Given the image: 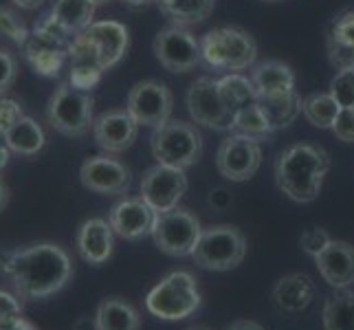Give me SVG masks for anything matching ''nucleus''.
Masks as SVG:
<instances>
[{
    "label": "nucleus",
    "instance_id": "28",
    "mask_svg": "<svg viewBox=\"0 0 354 330\" xmlns=\"http://www.w3.org/2000/svg\"><path fill=\"white\" fill-rule=\"evenodd\" d=\"M301 113L308 119V124L315 128H330L335 126V121L341 113V106L330 93H315L308 95L306 100H301Z\"/></svg>",
    "mask_w": 354,
    "mask_h": 330
},
{
    "label": "nucleus",
    "instance_id": "25",
    "mask_svg": "<svg viewBox=\"0 0 354 330\" xmlns=\"http://www.w3.org/2000/svg\"><path fill=\"white\" fill-rule=\"evenodd\" d=\"M48 14L62 24L71 35H77L95 22V5L91 0H53Z\"/></svg>",
    "mask_w": 354,
    "mask_h": 330
},
{
    "label": "nucleus",
    "instance_id": "29",
    "mask_svg": "<svg viewBox=\"0 0 354 330\" xmlns=\"http://www.w3.org/2000/svg\"><path fill=\"white\" fill-rule=\"evenodd\" d=\"M24 59L42 77H57L62 71L68 51L59 46H22Z\"/></svg>",
    "mask_w": 354,
    "mask_h": 330
},
{
    "label": "nucleus",
    "instance_id": "43",
    "mask_svg": "<svg viewBox=\"0 0 354 330\" xmlns=\"http://www.w3.org/2000/svg\"><path fill=\"white\" fill-rule=\"evenodd\" d=\"M71 330H100V326H97L95 317H77Z\"/></svg>",
    "mask_w": 354,
    "mask_h": 330
},
{
    "label": "nucleus",
    "instance_id": "35",
    "mask_svg": "<svg viewBox=\"0 0 354 330\" xmlns=\"http://www.w3.org/2000/svg\"><path fill=\"white\" fill-rule=\"evenodd\" d=\"M330 234H328L326 229H322V227H310V229H306L301 234V238H299V244H301V249L306 251L308 255H315L317 253H322L328 244H330Z\"/></svg>",
    "mask_w": 354,
    "mask_h": 330
},
{
    "label": "nucleus",
    "instance_id": "50",
    "mask_svg": "<svg viewBox=\"0 0 354 330\" xmlns=\"http://www.w3.org/2000/svg\"><path fill=\"white\" fill-rule=\"evenodd\" d=\"M91 3H93L95 7H100V5H106V3H111V0H91Z\"/></svg>",
    "mask_w": 354,
    "mask_h": 330
},
{
    "label": "nucleus",
    "instance_id": "40",
    "mask_svg": "<svg viewBox=\"0 0 354 330\" xmlns=\"http://www.w3.org/2000/svg\"><path fill=\"white\" fill-rule=\"evenodd\" d=\"M333 132L339 141L354 143V108H341V113L333 126Z\"/></svg>",
    "mask_w": 354,
    "mask_h": 330
},
{
    "label": "nucleus",
    "instance_id": "42",
    "mask_svg": "<svg viewBox=\"0 0 354 330\" xmlns=\"http://www.w3.org/2000/svg\"><path fill=\"white\" fill-rule=\"evenodd\" d=\"M0 330H38V328L24 320L22 315H18V317H0Z\"/></svg>",
    "mask_w": 354,
    "mask_h": 330
},
{
    "label": "nucleus",
    "instance_id": "46",
    "mask_svg": "<svg viewBox=\"0 0 354 330\" xmlns=\"http://www.w3.org/2000/svg\"><path fill=\"white\" fill-rule=\"evenodd\" d=\"M16 7H20V9H24V11H33V9H38V7H42V3L44 0H11Z\"/></svg>",
    "mask_w": 354,
    "mask_h": 330
},
{
    "label": "nucleus",
    "instance_id": "39",
    "mask_svg": "<svg viewBox=\"0 0 354 330\" xmlns=\"http://www.w3.org/2000/svg\"><path fill=\"white\" fill-rule=\"evenodd\" d=\"M20 117H22V106L16 100L0 97V139L5 137V132L14 126Z\"/></svg>",
    "mask_w": 354,
    "mask_h": 330
},
{
    "label": "nucleus",
    "instance_id": "41",
    "mask_svg": "<svg viewBox=\"0 0 354 330\" xmlns=\"http://www.w3.org/2000/svg\"><path fill=\"white\" fill-rule=\"evenodd\" d=\"M22 315V302L16 293L0 291V317H18Z\"/></svg>",
    "mask_w": 354,
    "mask_h": 330
},
{
    "label": "nucleus",
    "instance_id": "37",
    "mask_svg": "<svg viewBox=\"0 0 354 330\" xmlns=\"http://www.w3.org/2000/svg\"><path fill=\"white\" fill-rule=\"evenodd\" d=\"M328 35H330L333 40L354 48V11H346V14H341L335 20L333 29Z\"/></svg>",
    "mask_w": 354,
    "mask_h": 330
},
{
    "label": "nucleus",
    "instance_id": "1",
    "mask_svg": "<svg viewBox=\"0 0 354 330\" xmlns=\"http://www.w3.org/2000/svg\"><path fill=\"white\" fill-rule=\"evenodd\" d=\"M3 273L20 300L38 302L62 291L73 277V262L64 247L55 242H35L24 249L0 255Z\"/></svg>",
    "mask_w": 354,
    "mask_h": 330
},
{
    "label": "nucleus",
    "instance_id": "33",
    "mask_svg": "<svg viewBox=\"0 0 354 330\" xmlns=\"http://www.w3.org/2000/svg\"><path fill=\"white\" fill-rule=\"evenodd\" d=\"M0 35L22 46L29 38V29H27V24L14 14V11L0 7Z\"/></svg>",
    "mask_w": 354,
    "mask_h": 330
},
{
    "label": "nucleus",
    "instance_id": "19",
    "mask_svg": "<svg viewBox=\"0 0 354 330\" xmlns=\"http://www.w3.org/2000/svg\"><path fill=\"white\" fill-rule=\"evenodd\" d=\"M317 271L335 288H346L354 282V247L344 240H330V244L315 255Z\"/></svg>",
    "mask_w": 354,
    "mask_h": 330
},
{
    "label": "nucleus",
    "instance_id": "51",
    "mask_svg": "<svg viewBox=\"0 0 354 330\" xmlns=\"http://www.w3.org/2000/svg\"><path fill=\"white\" fill-rule=\"evenodd\" d=\"M264 3H279V0H264Z\"/></svg>",
    "mask_w": 354,
    "mask_h": 330
},
{
    "label": "nucleus",
    "instance_id": "18",
    "mask_svg": "<svg viewBox=\"0 0 354 330\" xmlns=\"http://www.w3.org/2000/svg\"><path fill=\"white\" fill-rule=\"evenodd\" d=\"M82 35L93 44L97 55H100V62H102L104 71L119 64L121 57H124L128 51V44H130V35H128L126 24H121L117 20L93 22L86 31H82Z\"/></svg>",
    "mask_w": 354,
    "mask_h": 330
},
{
    "label": "nucleus",
    "instance_id": "38",
    "mask_svg": "<svg viewBox=\"0 0 354 330\" xmlns=\"http://www.w3.org/2000/svg\"><path fill=\"white\" fill-rule=\"evenodd\" d=\"M326 46H328V57H330L333 66H337V68L354 66V48L352 46H346V44L333 40L330 35H328Z\"/></svg>",
    "mask_w": 354,
    "mask_h": 330
},
{
    "label": "nucleus",
    "instance_id": "45",
    "mask_svg": "<svg viewBox=\"0 0 354 330\" xmlns=\"http://www.w3.org/2000/svg\"><path fill=\"white\" fill-rule=\"evenodd\" d=\"M209 203H212L214 207H225V205L229 203L227 192H225V190H216V192H212V199H209Z\"/></svg>",
    "mask_w": 354,
    "mask_h": 330
},
{
    "label": "nucleus",
    "instance_id": "21",
    "mask_svg": "<svg viewBox=\"0 0 354 330\" xmlns=\"http://www.w3.org/2000/svg\"><path fill=\"white\" fill-rule=\"evenodd\" d=\"M251 82L258 95H282L295 91V73L279 59H264L251 71Z\"/></svg>",
    "mask_w": 354,
    "mask_h": 330
},
{
    "label": "nucleus",
    "instance_id": "11",
    "mask_svg": "<svg viewBox=\"0 0 354 330\" xmlns=\"http://www.w3.org/2000/svg\"><path fill=\"white\" fill-rule=\"evenodd\" d=\"M262 165V148L247 134H231L216 152V169L231 183H244L255 176Z\"/></svg>",
    "mask_w": 354,
    "mask_h": 330
},
{
    "label": "nucleus",
    "instance_id": "22",
    "mask_svg": "<svg viewBox=\"0 0 354 330\" xmlns=\"http://www.w3.org/2000/svg\"><path fill=\"white\" fill-rule=\"evenodd\" d=\"M3 143L14 154L35 156V154H38L44 148L46 134H44V130H42V126L38 124V121L27 117V115H22L16 121V124L5 132Z\"/></svg>",
    "mask_w": 354,
    "mask_h": 330
},
{
    "label": "nucleus",
    "instance_id": "16",
    "mask_svg": "<svg viewBox=\"0 0 354 330\" xmlns=\"http://www.w3.org/2000/svg\"><path fill=\"white\" fill-rule=\"evenodd\" d=\"M154 220L156 212L143 199L119 201L108 214V223L113 231L124 240H141L145 236H152Z\"/></svg>",
    "mask_w": 354,
    "mask_h": 330
},
{
    "label": "nucleus",
    "instance_id": "4",
    "mask_svg": "<svg viewBox=\"0 0 354 330\" xmlns=\"http://www.w3.org/2000/svg\"><path fill=\"white\" fill-rule=\"evenodd\" d=\"M201 57L216 71H242L255 62L258 44L240 27H216L203 35Z\"/></svg>",
    "mask_w": 354,
    "mask_h": 330
},
{
    "label": "nucleus",
    "instance_id": "30",
    "mask_svg": "<svg viewBox=\"0 0 354 330\" xmlns=\"http://www.w3.org/2000/svg\"><path fill=\"white\" fill-rule=\"evenodd\" d=\"M231 130H236L238 134H247V137H251L255 141H264L275 132L271 128V124H268V119L264 117V113L260 110L258 102L247 104L236 110Z\"/></svg>",
    "mask_w": 354,
    "mask_h": 330
},
{
    "label": "nucleus",
    "instance_id": "48",
    "mask_svg": "<svg viewBox=\"0 0 354 330\" xmlns=\"http://www.w3.org/2000/svg\"><path fill=\"white\" fill-rule=\"evenodd\" d=\"M9 156H11V150L7 148L5 143H0V172L7 167V163H9Z\"/></svg>",
    "mask_w": 354,
    "mask_h": 330
},
{
    "label": "nucleus",
    "instance_id": "17",
    "mask_svg": "<svg viewBox=\"0 0 354 330\" xmlns=\"http://www.w3.org/2000/svg\"><path fill=\"white\" fill-rule=\"evenodd\" d=\"M75 249L80 258L91 266H102L111 260L115 249V231L104 218L84 220L75 236Z\"/></svg>",
    "mask_w": 354,
    "mask_h": 330
},
{
    "label": "nucleus",
    "instance_id": "32",
    "mask_svg": "<svg viewBox=\"0 0 354 330\" xmlns=\"http://www.w3.org/2000/svg\"><path fill=\"white\" fill-rule=\"evenodd\" d=\"M330 95L341 108H354V66L337 71L330 82Z\"/></svg>",
    "mask_w": 354,
    "mask_h": 330
},
{
    "label": "nucleus",
    "instance_id": "7",
    "mask_svg": "<svg viewBox=\"0 0 354 330\" xmlns=\"http://www.w3.org/2000/svg\"><path fill=\"white\" fill-rule=\"evenodd\" d=\"M247 255V238L231 225H216L203 231L192 260L207 271H231Z\"/></svg>",
    "mask_w": 354,
    "mask_h": 330
},
{
    "label": "nucleus",
    "instance_id": "52",
    "mask_svg": "<svg viewBox=\"0 0 354 330\" xmlns=\"http://www.w3.org/2000/svg\"><path fill=\"white\" fill-rule=\"evenodd\" d=\"M187 330H207V328H187Z\"/></svg>",
    "mask_w": 354,
    "mask_h": 330
},
{
    "label": "nucleus",
    "instance_id": "8",
    "mask_svg": "<svg viewBox=\"0 0 354 330\" xmlns=\"http://www.w3.org/2000/svg\"><path fill=\"white\" fill-rule=\"evenodd\" d=\"M203 236L201 220L185 207L156 214L152 227V240L163 253L172 258H187L194 253L196 244Z\"/></svg>",
    "mask_w": 354,
    "mask_h": 330
},
{
    "label": "nucleus",
    "instance_id": "26",
    "mask_svg": "<svg viewBox=\"0 0 354 330\" xmlns=\"http://www.w3.org/2000/svg\"><path fill=\"white\" fill-rule=\"evenodd\" d=\"M156 3L172 24L189 27L212 16L216 0H156Z\"/></svg>",
    "mask_w": 354,
    "mask_h": 330
},
{
    "label": "nucleus",
    "instance_id": "49",
    "mask_svg": "<svg viewBox=\"0 0 354 330\" xmlns=\"http://www.w3.org/2000/svg\"><path fill=\"white\" fill-rule=\"evenodd\" d=\"M126 5H132V7H143V5H150V3H156V0H124Z\"/></svg>",
    "mask_w": 354,
    "mask_h": 330
},
{
    "label": "nucleus",
    "instance_id": "3",
    "mask_svg": "<svg viewBox=\"0 0 354 330\" xmlns=\"http://www.w3.org/2000/svg\"><path fill=\"white\" fill-rule=\"evenodd\" d=\"M145 309L150 315L165 322L187 320L201 309V293L196 277L187 271H174L163 277L145 297Z\"/></svg>",
    "mask_w": 354,
    "mask_h": 330
},
{
    "label": "nucleus",
    "instance_id": "27",
    "mask_svg": "<svg viewBox=\"0 0 354 330\" xmlns=\"http://www.w3.org/2000/svg\"><path fill=\"white\" fill-rule=\"evenodd\" d=\"M322 320L326 330H354V293L339 291L328 297Z\"/></svg>",
    "mask_w": 354,
    "mask_h": 330
},
{
    "label": "nucleus",
    "instance_id": "23",
    "mask_svg": "<svg viewBox=\"0 0 354 330\" xmlns=\"http://www.w3.org/2000/svg\"><path fill=\"white\" fill-rule=\"evenodd\" d=\"M95 322L100 330H139V311L124 297H106L95 311Z\"/></svg>",
    "mask_w": 354,
    "mask_h": 330
},
{
    "label": "nucleus",
    "instance_id": "9",
    "mask_svg": "<svg viewBox=\"0 0 354 330\" xmlns=\"http://www.w3.org/2000/svg\"><path fill=\"white\" fill-rule=\"evenodd\" d=\"M174 108V95L163 82L145 80L134 84L128 93L126 110L139 126L158 128L169 121Z\"/></svg>",
    "mask_w": 354,
    "mask_h": 330
},
{
    "label": "nucleus",
    "instance_id": "36",
    "mask_svg": "<svg viewBox=\"0 0 354 330\" xmlns=\"http://www.w3.org/2000/svg\"><path fill=\"white\" fill-rule=\"evenodd\" d=\"M16 75H18L16 55L7 51V48H0V97H5V93L14 86Z\"/></svg>",
    "mask_w": 354,
    "mask_h": 330
},
{
    "label": "nucleus",
    "instance_id": "15",
    "mask_svg": "<svg viewBox=\"0 0 354 330\" xmlns=\"http://www.w3.org/2000/svg\"><path fill=\"white\" fill-rule=\"evenodd\" d=\"M139 134V124L132 119L128 110H106L93 121L95 143L108 154L128 150Z\"/></svg>",
    "mask_w": 354,
    "mask_h": 330
},
{
    "label": "nucleus",
    "instance_id": "34",
    "mask_svg": "<svg viewBox=\"0 0 354 330\" xmlns=\"http://www.w3.org/2000/svg\"><path fill=\"white\" fill-rule=\"evenodd\" d=\"M104 75L102 68L97 66H88V64H71L68 66V82L80 91H91L100 84Z\"/></svg>",
    "mask_w": 354,
    "mask_h": 330
},
{
    "label": "nucleus",
    "instance_id": "44",
    "mask_svg": "<svg viewBox=\"0 0 354 330\" xmlns=\"http://www.w3.org/2000/svg\"><path fill=\"white\" fill-rule=\"evenodd\" d=\"M225 330H264L258 322H249V320H240V322H234L231 326H227Z\"/></svg>",
    "mask_w": 354,
    "mask_h": 330
},
{
    "label": "nucleus",
    "instance_id": "24",
    "mask_svg": "<svg viewBox=\"0 0 354 330\" xmlns=\"http://www.w3.org/2000/svg\"><path fill=\"white\" fill-rule=\"evenodd\" d=\"M258 106L273 130L288 128L301 113V97L290 91L282 95H258Z\"/></svg>",
    "mask_w": 354,
    "mask_h": 330
},
{
    "label": "nucleus",
    "instance_id": "13",
    "mask_svg": "<svg viewBox=\"0 0 354 330\" xmlns=\"http://www.w3.org/2000/svg\"><path fill=\"white\" fill-rule=\"evenodd\" d=\"M187 110L196 124L212 130H231L234 113L227 108L218 82L198 77L187 91Z\"/></svg>",
    "mask_w": 354,
    "mask_h": 330
},
{
    "label": "nucleus",
    "instance_id": "31",
    "mask_svg": "<svg viewBox=\"0 0 354 330\" xmlns=\"http://www.w3.org/2000/svg\"><path fill=\"white\" fill-rule=\"evenodd\" d=\"M218 89L231 113H236L238 108L258 102V91H255L251 77H244L240 73H231L218 80Z\"/></svg>",
    "mask_w": 354,
    "mask_h": 330
},
{
    "label": "nucleus",
    "instance_id": "10",
    "mask_svg": "<svg viewBox=\"0 0 354 330\" xmlns=\"http://www.w3.org/2000/svg\"><path fill=\"white\" fill-rule=\"evenodd\" d=\"M187 192L185 169L156 163L148 167L141 176V199L148 203L156 214H163L178 207L180 199Z\"/></svg>",
    "mask_w": 354,
    "mask_h": 330
},
{
    "label": "nucleus",
    "instance_id": "5",
    "mask_svg": "<svg viewBox=\"0 0 354 330\" xmlns=\"http://www.w3.org/2000/svg\"><path fill=\"white\" fill-rule=\"evenodd\" d=\"M150 150L158 163L187 169L203 156V137L194 124L180 119H169L154 128L150 137Z\"/></svg>",
    "mask_w": 354,
    "mask_h": 330
},
{
    "label": "nucleus",
    "instance_id": "20",
    "mask_svg": "<svg viewBox=\"0 0 354 330\" xmlns=\"http://www.w3.org/2000/svg\"><path fill=\"white\" fill-rule=\"evenodd\" d=\"M315 300V284L306 273H288L273 286V302L282 313H301Z\"/></svg>",
    "mask_w": 354,
    "mask_h": 330
},
{
    "label": "nucleus",
    "instance_id": "6",
    "mask_svg": "<svg viewBox=\"0 0 354 330\" xmlns=\"http://www.w3.org/2000/svg\"><path fill=\"white\" fill-rule=\"evenodd\" d=\"M95 100L88 91H80L71 82H62L48 97L46 121L64 137H84L93 128Z\"/></svg>",
    "mask_w": 354,
    "mask_h": 330
},
{
    "label": "nucleus",
    "instance_id": "12",
    "mask_svg": "<svg viewBox=\"0 0 354 330\" xmlns=\"http://www.w3.org/2000/svg\"><path fill=\"white\" fill-rule=\"evenodd\" d=\"M154 55L163 68L169 73H187L201 64V42L185 29L172 24L156 33L154 38Z\"/></svg>",
    "mask_w": 354,
    "mask_h": 330
},
{
    "label": "nucleus",
    "instance_id": "47",
    "mask_svg": "<svg viewBox=\"0 0 354 330\" xmlns=\"http://www.w3.org/2000/svg\"><path fill=\"white\" fill-rule=\"evenodd\" d=\"M7 205H9V187L3 181V176H0V212H3Z\"/></svg>",
    "mask_w": 354,
    "mask_h": 330
},
{
    "label": "nucleus",
    "instance_id": "2",
    "mask_svg": "<svg viewBox=\"0 0 354 330\" xmlns=\"http://www.w3.org/2000/svg\"><path fill=\"white\" fill-rule=\"evenodd\" d=\"M330 169V154L319 145L295 143L277 156L275 181L290 201L313 203L324 187Z\"/></svg>",
    "mask_w": 354,
    "mask_h": 330
},
{
    "label": "nucleus",
    "instance_id": "14",
    "mask_svg": "<svg viewBox=\"0 0 354 330\" xmlns=\"http://www.w3.org/2000/svg\"><path fill=\"white\" fill-rule=\"evenodd\" d=\"M82 185L104 196H119L130 190V169L111 156H91L80 167Z\"/></svg>",
    "mask_w": 354,
    "mask_h": 330
}]
</instances>
